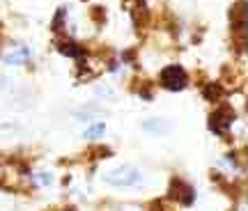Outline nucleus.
<instances>
[{
	"label": "nucleus",
	"mask_w": 248,
	"mask_h": 211,
	"mask_svg": "<svg viewBox=\"0 0 248 211\" xmlns=\"http://www.w3.org/2000/svg\"><path fill=\"white\" fill-rule=\"evenodd\" d=\"M30 55H32V51H30L28 46H16L14 51H9L7 55H5V62L12 64V67H14V64H23Z\"/></svg>",
	"instance_id": "423d86ee"
},
{
	"label": "nucleus",
	"mask_w": 248,
	"mask_h": 211,
	"mask_svg": "<svg viewBox=\"0 0 248 211\" xmlns=\"http://www.w3.org/2000/svg\"><path fill=\"white\" fill-rule=\"evenodd\" d=\"M62 53H67V55H71V58H78V55H83V51H80V48H74V44L62 46Z\"/></svg>",
	"instance_id": "1a4fd4ad"
},
{
	"label": "nucleus",
	"mask_w": 248,
	"mask_h": 211,
	"mask_svg": "<svg viewBox=\"0 0 248 211\" xmlns=\"http://www.w3.org/2000/svg\"><path fill=\"white\" fill-rule=\"evenodd\" d=\"M9 83H12V78H9V76H5V74H2V76H0V92H5V90L9 88Z\"/></svg>",
	"instance_id": "9b49d317"
},
{
	"label": "nucleus",
	"mask_w": 248,
	"mask_h": 211,
	"mask_svg": "<svg viewBox=\"0 0 248 211\" xmlns=\"http://www.w3.org/2000/svg\"><path fill=\"white\" fill-rule=\"evenodd\" d=\"M23 133V126L16 120H0V138H18Z\"/></svg>",
	"instance_id": "20e7f679"
},
{
	"label": "nucleus",
	"mask_w": 248,
	"mask_h": 211,
	"mask_svg": "<svg viewBox=\"0 0 248 211\" xmlns=\"http://www.w3.org/2000/svg\"><path fill=\"white\" fill-rule=\"evenodd\" d=\"M104 133H106V124L97 122V124H90L85 129V138H104Z\"/></svg>",
	"instance_id": "0eeeda50"
},
{
	"label": "nucleus",
	"mask_w": 248,
	"mask_h": 211,
	"mask_svg": "<svg viewBox=\"0 0 248 211\" xmlns=\"http://www.w3.org/2000/svg\"><path fill=\"white\" fill-rule=\"evenodd\" d=\"M0 211H14L12 207H0Z\"/></svg>",
	"instance_id": "f8f14e48"
},
{
	"label": "nucleus",
	"mask_w": 248,
	"mask_h": 211,
	"mask_svg": "<svg viewBox=\"0 0 248 211\" xmlns=\"http://www.w3.org/2000/svg\"><path fill=\"white\" fill-rule=\"evenodd\" d=\"M234 117V113H232L230 108H218L216 113L212 115V129L214 131H225L228 126H232V120Z\"/></svg>",
	"instance_id": "7ed1b4c3"
},
{
	"label": "nucleus",
	"mask_w": 248,
	"mask_h": 211,
	"mask_svg": "<svg viewBox=\"0 0 248 211\" xmlns=\"http://www.w3.org/2000/svg\"><path fill=\"white\" fill-rule=\"evenodd\" d=\"M101 179L106 184L115 186V188H133V186L142 184V172L136 166H129V163H122V166H115L106 170Z\"/></svg>",
	"instance_id": "f257e3e1"
},
{
	"label": "nucleus",
	"mask_w": 248,
	"mask_h": 211,
	"mask_svg": "<svg viewBox=\"0 0 248 211\" xmlns=\"http://www.w3.org/2000/svg\"><path fill=\"white\" fill-rule=\"evenodd\" d=\"M94 92H97V97H106V99H113V90H110V88H106V85H99V88L94 90Z\"/></svg>",
	"instance_id": "9d476101"
},
{
	"label": "nucleus",
	"mask_w": 248,
	"mask_h": 211,
	"mask_svg": "<svg viewBox=\"0 0 248 211\" xmlns=\"http://www.w3.org/2000/svg\"><path fill=\"white\" fill-rule=\"evenodd\" d=\"M161 85L168 90H182L186 85V71L179 64H170L161 71Z\"/></svg>",
	"instance_id": "f03ea898"
},
{
	"label": "nucleus",
	"mask_w": 248,
	"mask_h": 211,
	"mask_svg": "<svg viewBox=\"0 0 248 211\" xmlns=\"http://www.w3.org/2000/svg\"><path fill=\"white\" fill-rule=\"evenodd\" d=\"M142 129L147 133H156V136H163V133L170 131V124L166 120H159V117H150L142 122Z\"/></svg>",
	"instance_id": "39448f33"
},
{
	"label": "nucleus",
	"mask_w": 248,
	"mask_h": 211,
	"mask_svg": "<svg viewBox=\"0 0 248 211\" xmlns=\"http://www.w3.org/2000/svg\"><path fill=\"white\" fill-rule=\"evenodd\" d=\"M32 181H35L37 186H51L55 181L53 172H46V170H42V172H37L35 177H32Z\"/></svg>",
	"instance_id": "6e6552de"
}]
</instances>
